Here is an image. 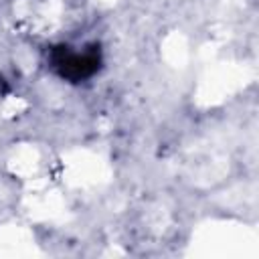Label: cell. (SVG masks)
<instances>
[{
    "instance_id": "6da1fadb",
    "label": "cell",
    "mask_w": 259,
    "mask_h": 259,
    "mask_svg": "<svg viewBox=\"0 0 259 259\" xmlns=\"http://www.w3.org/2000/svg\"><path fill=\"white\" fill-rule=\"evenodd\" d=\"M99 65H101V55L95 47L83 53L71 51V47H59L53 51V67L59 71L61 77L71 81H81L95 75Z\"/></svg>"
}]
</instances>
